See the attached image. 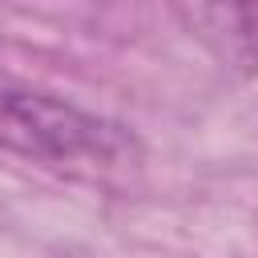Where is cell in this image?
Returning a JSON list of instances; mask_svg holds the SVG:
<instances>
[{
	"label": "cell",
	"mask_w": 258,
	"mask_h": 258,
	"mask_svg": "<svg viewBox=\"0 0 258 258\" xmlns=\"http://www.w3.org/2000/svg\"><path fill=\"white\" fill-rule=\"evenodd\" d=\"M0 149L81 185L129 181L145 161L129 125L36 85H0Z\"/></svg>",
	"instance_id": "cell-1"
}]
</instances>
